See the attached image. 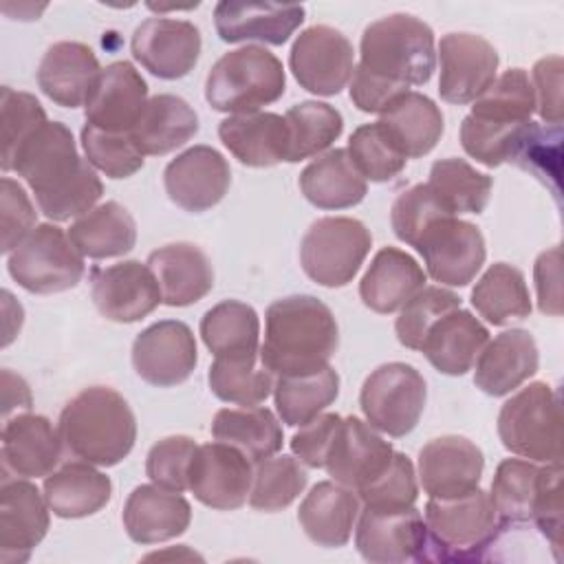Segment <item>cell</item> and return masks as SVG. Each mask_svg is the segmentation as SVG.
Instances as JSON below:
<instances>
[{
    "label": "cell",
    "mask_w": 564,
    "mask_h": 564,
    "mask_svg": "<svg viewBox=\"0 0 564 564\" xmlns=\"http://www.w3.org/2000/svg\"><path fill=\"white\" fill-rule=\"evenodd\" d=\"M33 397L31 390L26 386V381L18 375H13L11 370H2V412H4V421L9 419L11 410H31Z\"/></svg>",
    "instance_id": "03108f58"
},
{
    "label": "cell",
    "mask_w": 564,
    "mask_h": 564,
    "mask_svg": "<svg viewBox=\"0 0 564 564\" xmlns=\"http://www.w3.org/2000/svg\"><path fill=\"white\" fill-rule=\"evenodd\" d=\"M405 88L392 86L366 70H361L359 66H355L352 70V79H350V101L361 110V112H383L388 106H392L399 97H403Z\"/></svg>",
    "instance_id": "be15d7a7"
},
{
    "label": "cell",
    "mask_w": 564,
    "mask_h": 564,
    "mask_svg": "<svg viewBox=\"0 0 564 564\" xmlns=\"http://www.w3.org/2000/svg\"><path fill=\"white\" fill-rule=\"evenodd\" d=\"M357 551L372 564L425 562L427 533L419 509H370L359 511Z\"/></svg>",
    "instance_id": "4fadbf2b"
},
{
    "label": "cell",
    "mask_w": 564,
    "mask_h": 564,
    "mask_svg": "<svg viewBox=\"0 0 564 564\" xmlns=\"http://www.w3.org/2000/svg\"><path fill=\"white\" fill-rule=\"evenodd\" d=\"M200 337L214 357H238L260 352V319L253 306L225 300L200 319Z\"/></svg>",
    "instance_id": "ab89813d"
},
{
    "label": "cell",
    "mask_w": 564,
    "mask_h": 564,
    "mask_svg": "<svg viewBox=\"0 0 564 564\" xmlns=\"http://www.w3.org/2000/svg\"><path fill=\"white\" fill-rule=\"evenodd\" d=\"M425 286L421 264L397 247H383L375 253L359 282L361 302L381 315L401 311Z\"/></svg>",
    "instance_id": "4dcf8cb0"
},
{
    "label": "cell",
    "mask_w": 564,
    "mask_h": 564,
    "mask_svg": "<svg viewBox=\"0 0 564 564\" xmlns=\"http://www.w3.org/2000/svg\"><path fill=\"white\" fill-rule=\"evenodd\" d=\"M434 282L467 286L485 264V238L480 229L456 216L434 220L414 242Z\"/></svg>",
    "instance_id": "7c38bea8"
},
{
    "label": "cell",
    "mask_w": 564,
    "mask_h": 564,
    "mask_svg": "<svg viewBox=\"0 0 564 564\" xmlns=\"http://www.w3.org/2000/svg\"><path fill=\"white\" fill-rule=\"evenodd\" d=\"M304 198L319 209H346L364 200L368 183L346 148H335L311 161L300 174Z\"/></svg>",
    "instance_id": "836d02e7"
},
{
    "label": "cell",
    "mask_w": 564,
    "mask_h": 564,
    "mask_svg": "<svg viewBox=\"0 0 564 564\" xmlns=\"http://www.w3.org/2000/svg\"><path fill=\"white\" fill-rule=\"evenodd\" d=\"M82 148L88 163L110 178H128L143 167V154L130 132H108L86 123Z\"/></svg>",
    "instance_id": "f907efd6"
},
{
    "label": "cell",
    "mask_w": 564,
    "mask_h": 564,
    "mask_svg": "<svg viewBox=\"0 0 564 564\" xmlns=\"http://www.w3.org/2000/svg\"><path fill=\"white\" fill-rule=\"evenodd\" d=\"M196 132L198 115L194 108L183 97L163 93L148 99L130 134L143 156H161L185 145Z\"/></svg>",
    "instance_id": "8d00e7d4"
},
{
    "label": "cell",
    "mask_w": 564,
    "mask_h": 564,
    "mask_svg": "<svg viewBox=\"0 0 564 564\" xmlns=\"http://www.w3.org/2000/svg\"><path fill=\"white\" fill-rule=\"evenodd\" d=\"M112 496L106 474L86 460L66 463L44 478V498L57 518L77 520L101 511Z\"/></svg>",
    "instance_id": "d590c367"
},
{
    "label": "cell",
    "mask_w": 564,
    "mask_h": 564,
    "mask_svg": "<svg viewBox=\"0 0 564 564\" xmlns=\"http://www.w3.org/2000/svg\"><path fill=\"white\" fill-rule=\"evenodd\" d=\"M0 112H2V170H11V161L18 152V148L48 119L40 101L22 90H13L9 86H2L0 97Z\"/></svg>",
    "instance_id": "db71d44e"
},
{
    "label": "cell",
    "mask_w": 564,
    "mask_h": 564,
    "mask_svg": "<svg viewBox=\"0 0 564 564\" xmlns=\"http://www.w3.org/2000/svg\"><path fill=\"white\" fill-rule=\"evenodd\" d=\"M454 216L447 212V207L438 200V196L432 192L427 183L412 185L410 189L401 192L390 209V223L394 229V236L414 247L419 236L438 218Z\"/></svg>",
    "instance_id": "9f6ffc18"
},
{
    "label": "cell",
    "mask_w": 564,
    "mask_h": 564,
    "mask_svg": "<svg viewBox=\"0 0 564 564\" xmlns=\"http://www.w3.org/2000/svg\"><path fill=\"white\" fill-rule=\"evenodd\" d=\"M471 306L494 326L529 317L531 297L522 271L507 262L491 264L471 289Z\"/></svg>",
    "instance_id": "b9f144b4"
},
{
    "label": "cell",
    "mask_w": 564,
    "mask_h": 564,
    "mask_svg": "<svg viewBox=\"0 0 564 564\" xmlns=\"http://www.w3.org/2000/svg\"><path fill=\"white\" fill-rule=\"evenodd\" d=\"M339 394V375L335 368L324 366L306 375L278 377L273 383L275 408L282 423L302 427L317 419Z\"/></svg>",
    "instance_id": "60d3db41"
},
{
    "label": "cell",
    "mask_w": 564,
    "mask_h": 564,
    "mask_svg": "<svg viewBox=\"0 0 564 564\" xmlns=\"http://www.w3.org/2000/svg\"><path fill=\"white\" fill-rule=\"evenodd\" d=\"M485 456L465 436L432 438L419 452V480L430 498H456L478 489Z\"/></svg>",
    "instance_id": "44dd1931"
},
{
    "label": "cell",
    "mask_w": 564,
    "mask_h": 564,
    "mask_svg": "<svg viewBox=\"0 0 564 564\" xmlns=\"http://www.w3.org/2000/svg\"><path fill=\"white\" fill-rule=\"evenodd\" d=\"M560 247H553L538 256L535 260V289L538 308L546 315H562V269H560Z\"/></svg>",
    "instance_id": "e7e4bbea"
},
{
    "label": "cell",
    "mask_w": 564,
    "mask_h": 564,
    "mask_svg": "<svg viewBox=\"0 0 564 564\" xmlns=\"http://www.w3.org/2000/svg\"><path fill=\"white\" fill-rule=\"evenodd\" d=\"M531 520L557 551L562 544V465H544Z\"/></svg>",
    "instance_id": "91938a15"
},
{
    "label": "cell",
    "mask_w": 564,
    "mask_h": 564,
    "mask_svg": "<svg viewBox=\"0 0 564 564\" xmlns=\"http://www.w3.org/2000/svg\"><path fill=\"white\" fill-rule=\"evenodd\" d=\"M289 128V163H297L328 150L344 130L341 112L324 101H302L284 115Z\"/></svg>",
    "instance_id": "7bdbcfd3"
},
{
    "label": "cell",
    "mask_w": 564,
    "mask_h": 564,
    "mask_svg": "<svg viewBox=\"0 0 564 564\" xmlns=\"http://www.w3.org/2000/svg\"><path fill=\"white\" fill-rule=\"evenodd\" d=\"M68 238L84 258H117L134 249L137 223L123 205L106 200L79 216L70 225Z\"/></svg>",
    "instance_id": "74e56055"
},
{
    "label": "cell",
    "mask_w": 564,
    "mask_h": 564,
    "mask_svg": "<svg viewBox=\"0 0 564 564\" xmlns=\"http://www.w3.org/2000/svg\"><path fill=\"white\" fill-rule=\"evenodd\" d=\"M11 170L26 181L40 212L53 223L88 214L104 194L97 172L77 154L73 132L59 121L37 128L18 148Z\"/></svg>",
    "instance_id": "6da1fadb"
},
{
    "label": "cell",
    "mask_w": 564,
    "mask_h": 564,
    "mask_svg": "<svg viewBox=\"0 0 564 564\" xmlns=\"http://www.w3.org/2000/svg\"><path fill=\"white\" fill-rule=\"evenodd\" d=\"M346 150L361 176L372 183H386L394 178L408 163V159L388 139L379 121L359 126L350 134Z\"/></svg>",
    "instance_id": "816d5d0a"
},
{
    "label": "cell",
    "mask_w": 564,
    "mask_h": 564,
    "mask_svg": "<svg viewBox=\"0 0 564 564\" xmlns=\"http://www.w3.org/2000/svg\"><path fill=\"white\" fill-rule=\"evenodd\" d=\"M542 469L533 460L505 458L491 480V502L505 527L529 522L542 482Z\"/></svg>",
    "instance_id": "ee69618b"
},
{
    "label": "cell",
    "mask_w": 564,
    "mask_h": 564,
    "mask_svg": "<svg viewBox=\"0 0 564 564\" xmlns=\"http://www.w3.org/2000/svg\"><path fill=\"white\" fill-rule=\"evenodd\" d=\"M533 95L535 110L540 117L551 123H562V57L549 55L533 66Z\"/></svg>",
    "instance_id": "6125c7cd"
},
{
    "label": "cell",
    "mask_w": 564,
    "mask_h": 564,
    "mask_svg": "<svg viewBox=\"0 0 564 564\" xmlns=\"http://www.w3.org/2000/svg\"><path fill=\"white\" fill-rule=\"evenodd\" d=\"M341 416L335 412L319 414L311 423L302 425L300 432L293 434L291 438V449L293 454L308 467H324L326 456L330 452V445L335 441V434L339 430Z\"/></svg>",
    "instance_id": "94428289"
},
{
    "label": "cell",
    "mask_w": 564,
    "mask_h": 564,
    "mask_svg": "<svg viewBox=\"0 0 564 564\" xmlns=\"http://www.w3.org/2000/svg\"><path fill=\"white\" fill-rule=\"evenodd\" d=\"M0 216H2V253H11L33 229H35V207L29 200L24 187L4 176L0 183Z\"/></svg>",
    "instance_id": "680465c9"
},
{
    "label": "cell",
    "mask_w": 564,
    "mask_h": 564,
    "mask_svg": "<svg viewBox=\"0 0 564 564\" xmlns=\"http://www.w3.org/2000/svg\"><path fill=\"white\" fill-rule=\"evenodd\" d=\"M216 441L229 443L240 449L251 463H260L282 449V425L269 408L240 405L223 408L212 421Z\"/></svg>",
    "instance_id": "f35d334b"
},
{
    "label": "cell",
    "mask_w": 564,
    "mask_h": 564,
    "mask_svg": "<svg viewBox=\"0 0 564 564\" xmlns=\"http://www.w3.org/2000/svg\"><path fill=\"white\" fill-rule=\"evenodd\" d=\"M438 95L449 104L476 101L496 79L498 51L474 33H447L438 42Z\"/></svg>",
    "instance_id": "e0dca14e"
},
{
    "label": "cell",
    "mask_w": 564,
    "mask_h": 564,
    "mask_svg": "<svg viewBox=\"0 0 564 564\" xmlns=\"http://www.w3.org/2000/svg\"><path fill=\"white\" fill-rule=\"evenodd\" d=\"M161 289L163 304L189 306L214 286V269L203 249L192 242H172L148 256L145 262Z\"/></svg>",
    "instance_id": "83f0119b"
},
{
    "label": "cell",
    "mask_w": 564,
    "mask_h": 564,
    "mask_svg": "<svg viewBox=\"0 0 564 564\" xmlns=\"http://www.w3.org/2000/svg\"><path fill=\"white\" fill-rule=\"evenodd\" d=\"M123 529L137 544H159L178 538L192 522L189 502L159 485H139L123 505Z\"/></svg>",
    "instance_id": "4316f807"
},
{
    "label": "cell",
    "mask_w": 564,
    "mask_h": 564,
    "mask_svg": "<svg viewBox=\"0 0 564 564\" xmlns=\"http://www.w3.org/2000/svg\"><path fill=\"white\" fill-rule=\"evenodd\" d=\"M196 443L189 436H165L152 445L145 458L148 478L170 491L183 494L189 489V465L196 454Z\"/></svg>",
    "instance_id": "6f0895ef"
},
{
    "label": "cell",
    "mask_w": 564,
    "mask_h": 564,
    "mask_svg": "<svg viewBox=\"0 0 564 564\" xmlns=\"http://www.w3.org/2000/svg\"><path fill=\"white\" fill-rule=\"evenodd\" d=\"M198 361L192 328L178 319H161L141 330L132 344L137 375L156 388H172L189 379Z\"/></svg>",
    "instance_id": "5bb4252c"
},
{
    "label": "cell",
    "mask_w": 564,
    "mask_h": 564,
    "mask_svg": "<svg viewBox=\"0 0 564 564\" xmlns=\"http://www.w3.org/2000/svg\"><path fill=\"white\" fill-rule=\"evenodd\" d=\"M308 476L293 456H269L256 463L249 505L258 511L273 513L286 509L306 487Z\"/></svg>",
    "instance_id": "c3c4849f"
},
{
    "label": "cell",
    "mask_w": 564,
    "mask_h": 564,
    "mask_svg": "<svg viewBox=\"0 0 564 564\" xmlns=\"http://www.w3.org/2000/svg\"><path fill=\"white\" fill-rule=\"evenodd\" d=\"M427 388L423 375L403 361H390L375 368L359 392V405L366 421L392 436L410 434L423 410H425Z\"/></svg>",
    "instance_id": "30bf717a"
},
{
    "label": "cell",
    "mask_w": 564,
    "mask_h": 564,
    "mask_svg": "<svg viewBox=\"0 0 564 564\" xmlns=\"http://www.w3.org/2000/svg\"><path fill=\"white\" fill-rule=\"evenodd\" d=\"M392 454L394 449L390 441L381 438L368 421L364 423L357 416H341L324 469L335 482L359 491L390 465Z\"/></svg>",
    "instance_id": "603a6c76"
},
{
    "label": "cell",
    "mask_w": 564,
    "mask_h": 564,
    "mask_svg": "<svg viewBox=\"0 0 564 564\" xmlns=\"http://www.w3.org/2000/svg\"><path fill=\"white\" fill-rule=\"evenodd\" d=\"M231 183L227 159L209 148L194 145L165 165L163 185L174 205L185 212L200 214L218 205Z\"/></svg>",
    "instance_id": "d6986e66"
},
{
    "label": "cell",
    "mask_w": 564,
    "mask_h": 564,
    "mask_svg": "<svg viewBox=\"0 0 564 564\" xmlns=\"http://www.w3.org/2000/svg\"><path fill=\"white\" fill-rule=\"evenodd\" d=\"M379 126L405 159H421L436 148L443 134L441 108L421 93H405L381 112Z\"/></svg>",
    "instance_id": "e575fe53"
},
{
    "label": "cell",
    "mask_w": 564,
    "mask_h": 564,
    "mask_svg": "<svg viewBox=\"0 0 564 564\" xmlns=\"http://www.w3.org/2000/svg\"><path fill=\"white\" fill-rule=\"evenodd\" d=\"M223 145L249 167H271L289 156V128L275 112L229 115L218 126Z\"/></svg>",
    "instance_id": "1f68e13d"
},
{
    "label": "cell",
    "mask_w": 564,
    "mask_h": 564,
    "mask_svg": "<svg viewBox=\"0 0 564 564\" xmlns=\"http://www.w3.org/2000/svg\"><path fill=\"white\" fill-rule=\"evenodd\" d=\"M460 308V297L443 286H423L399 313L394 322L397 339L410 350H419L427 330L447 313Z\"/></svg>",
    "instance_id": "f5cc1de1"
},
{
    "label": "cell",
    "mask_w": 564,
    "mask_h": 564,
    "mask_svg": "<svg viewBox=\"0 0 564 564\" xmlns=\"http://www.w3.org/2000/svg\"><path fill=\"white\" fill-rule=\"evenodd\" d=\"M339 344L333 311L313 295H289L264 313L262 366L278 377L306 375L328 366Z\"/></svg>",
    "instance_id": "7a4b0ae2"
},
{
    "label": "cell",
    "mask_w": 564,
    "mask_h": 564,
    "mask_svg": "<svg viewBox=\"0 0 564 564\" xmlns=\"http://www.w3.org/2000/svg\"><path fill=\"white\" fill-rule=\"evenodd\" d=\"M498 436L511 454L542 463L562 465V412L557 392L533 381L509 401L498 414Z\"/></svg>",
    "instance_id": "52a82bcc"
},
{
    "label": "cell",
    "mask_w": 564,
    "mask_h": 564,
    "mask_svg": "<svg viewBox=\"0 0 564 564\" xmlns=\"http://www.w3.org/2000/svg\"><path fill=\"white\" fill-rule=\"evenodd\" d=\"M489 341V330L469 311L456 308L443 315L425 335L421 352L443 375L460 377L474 368Z\"/></svg>",
    "instance_id": "d6a6232c"
},
{
    "label": "cell",
    "mask_w": 564,
    "mask_h": 564,
    "mask_svg": "<svg viewBox=\"0 0 564 564\" xmlns=\"http://www.w3.org/2000/svg\"><path fill=\"white\" fill-rule=\"evenodd\" d=\"M200 31L196 24L176 18H148L130 40L132 57L159 79H181L198 62Z\"/></svg>",
    "instance_id": "ac0fdd59"
},
{
    "label": "cell",
    "mask_w": 564,
    "mask_h": 564,
    "mask_svg": "<svg viewBox=\"0 0 564 564\" xmlns=\"http://www.w3.org/2000/svg\"><path fill=\"white\" fill-rule=\"evenodd\" d=\"M372 236L366 225L348 216L317 218L300 242L304 273L328 289L346 286L361 269Z\"/></svg>",
    "instance_id": "9c48e42d"
},
{
    "label": "cell",
    "mask_w": 564,
    "mask_h": 564,
    "mask_svg": "<svg viewBox=\"0 0 564 564\" xmlns=\"http://www.w3.org/2000/svg\"><path fill=\"white\" fill-rule=\"evenodd\" d=\"M62 436L42 414H15L2 427V469L18 478L48 476L62 458Z\"/></svg>",
    "instance_id": "d4e9b609"
},
{
    "label": "cell",
    "mask_w": 564,
    "mask_h": 564,
    "mask_svg": "<svg viewBox=\"0 0 564 564\" xmlns=\"http://www.w3.org/2000/svg\"><path fill=\"white\" fill-rule=\"evenodd\" d=\"M212 392L236 405H258L273 392V375L262 366L258 355L216 357L207 375Z\"/></svg>",
    "instance_id": "bcb514c9"
},
{
    "label": "cell",
    "mask_w": 564,
    "mask_h": 564,
    "mask_svg": "<svg viewBox=\"0 0 564 564\" xmlns=\"http://www.w3.org/2000/svg\"><path fill=\"white\" fill-rule=\"evenodd\" d=\"M148 106V84L130 62L101 68L84 104L86 123L108 132H132Z\"/></svg>",
    "instance_id": "7402d4cb"
},
{
    "label": "cell",
    "mask_w": 564,
    "mask_h": 564,
    "mask_svg": "<svg viewBox=\"0 0 564 564\" xmlns=\"http://www.w3.org/2000/svg\"><path fill=\"white\" fill-rule=\"evenodd\" d=\"M101 68L90 46L82 42H55L37 66V86L64 108L84 106Z\"/></svg>",
    "instance_id": "f546056e"
},
{
    "label": "cell",
    "mask_w": 564,
    "mask_h": 564,
    "mask_svg": "<svg viewBox=\"0 0 564 564\" xmlns=\"http://www.w3.org/2000/svg\"><path fill=\"white\" fill-rule=\"evenodd\" d=\"M284 88L282 62L264 46L247 44L218 57L205 82V99L218 112L247 115L278 101Z\"/></svg>",
    "instance_id": "8992f818"
},
{
    "label": "cell",
    "mask_w": 564,
    "mask_h": 564,
    "mask_svg": "<svg viewBox=\"0 0 564 564\" xmlns=\"http://www.w3.org/2000/svg\"><path fill=\"white\" fill-rule=\"evenodd\" d=\"M535 339L524 328H511L485 344L476 357L474 383L489 397H505L538 372Z\"/></svg>",
    "instance_id": "484cf974"
},
{
    "label": "cell",
    "mask_w": 564,
    "mask_h": 564,
    "mask_svg": "<svg viewBox=\"0 0 564 564\" xmlns=\"http://www.w3.org/2000/svg\"><path fill=\"white\" fill-rule=\"evenodd\" d=\"M425 562H474L505 531L494 502L480 487L456 498H430L423 511Z\"/></svg>",
    "instance_id": "5b68a950"
},
{
    "label": "cell",
    "mask_w": 564,
    "mask_h": 564,
    "mask_svg": "<svg viewBox=\"0 0 564 564\" xmlns=\"http://www.w3.org/2000/svg\"><path fill=\"white\" fill-rule=\"evenodd\" d=\"M529 123H494L467 115L460 123V145L478 163L498 167L505 161H513Z\"/></svg>",
    "instance_id": "681fc988"
},
{
    "label": "cell",
    "mask_w": 564,
    "mask_h": 564,
    "mask_svg": "<svg viewBox=\"0 0 564 564\" xmlns=\"http://www.w3.org/2000/svg\"><path fill=\"white\" fill-rule=\"evenodd\" d=\"M302 4L223 0L214 9V26L223 42H262L282 46L304 22Z\"/></svg>",
    "instance_id": "cb8c5ba5"
},
{
    "label": "cell",
    "mask_w": 564,
    "mask_h": 564,
    "mask_svg": "<svg viewBox=\"0 0 564 564\" xmlns=\"http://www.w3.org/2000/svg\"><path fill=\"white\" fill-rule=\"evenodd\" d=\"M48 502L24 478H4L0 487V562L22 564L48 531Z\"/></svg>",
    "instance_id": "ffe728a7"
},
{
    "label": "cell",
    "mask_w": 564,
    "mask_h": 564,
    "mask_svg": "<svg viewBox=\"0 0 564 564\" xmlns=\"http://www.w3.org/2000/svg\"><path fill=\"white\" fill-rule=\"evenodd\" d=\"M364 507L370 509H408L414 507L419 496L416 474L412 460L394 452L390 465L368 485L357 491Z\"/></svg>",
    "instance_id": "11a10c76"
},
{
    "label": "cell",
    "mask_w": 564,
    "mask_h": 564,
    "mask_svg": "<svg viewBox=\"0 0 564 564\" xmlns=\"http://www.w3.org/2000/svg\"><path fill=\"white\" fill-rule=\"evenodd\" d=\"M535 110V95L524 68H509L474 101L471 117L494 123H527Z\"/></svg>",
    "instance_id": "7dc6e473"
},
{
    "label": "cell",
    "mask_w": 564,
    "mask_h": 564,
    "mask_svg": "<svg viewBox=\"0 0 564 564\" xmlns=\"http://www.w3.org/2000/svg\"><path fill=\"white\" fill-rule=\"evenodd\" d=\"M427 185L447 207L449 214H480L491 194V176L478 172L467 161L449 156L441 159L430 170Z\"/></svg>",
    "instance_id": "f6af8a7d"
},
{
    "label": "cell",
    "mask_w": 564,
    "mask_h": 564,
    "mask_svg": "<svg viewBox=\"0 0 564 564\" xmlns=\"http://www.w3.org/2000/svg\"><path fill=\"white\" fill-rule=\"evenodd\" d=\"M253 482L251 460L229 443L196 447L189 465V491L209 509L231 511L247 502Z\"/></svg>",
    "instance_id": "2e32d148"
},
{
    "label": "cell",
    "mask_w": 564,
    "mask_h": 564,
    "mask_svg": "<svg viewBox=\"0 0 564 564\" xmlns=\"http://www.w3.org/2000/svg\"><path fill=\"white\" fill-rule=\"evenodd\" d=\"M7 269L24 291L51 295L79 284L84 256L70 242L68 231L42 223L9 253Z\"/></svg>",
    "instance_id": "ba28073f"
},
{
    "label": "cell",
    "mask_w": 564,
    "mask_h": 564,
    "mask_svg": "<svg viewBox=\"0 0 564 564\" xmlns=\"http://www.w3.org/2000/svg\"><path fill=\"white\" fill-rule=\"evenodd\" d=\"M289 66L304 90L330 97L352 79L355 51L341 31L328 24H313L295 37Z\"/></svg>",
    "instance_id": "8fae6325"
},
{
    "label": "cell",
    "mask_w": 564,
    "mask_h": 564,
    "mask_svg": "<svg viewBox=\"0 0 564 564\" xmlns=\"http://www.w3.org/2000/svg\"><path fill=\"white\" fill-rule=\"evenodd\" d=\"M90 295L97 311L106 319L119 324L139 322L163 302L152 269L139 260L93 267Z\"/></svg>",
    "instance_id": "9a60e30c"
},
{
    "label": "cell",
    "mask_w": 564,
    "mask_h": 564,
    "mask_svg": "<svg viewBox=\"0 0 564 564\" xmlns=\"http://www.w3.org/2000/svg\"><path fill=\"white\" fill-rule=\"evenodd\" d=\"M359 68L410 90L430 82L436 66L434 31L410 13H390L361 33Z\"/></svg>",
    "instance_id": "277c9868"
},
{
    "label": "cell",
    "mask_w": 564,
    "mask_h": 564,
    "mask_svg": "<svg viewBox=\"0 0 564 564\" xmlns=\"http://www.w3.org/2000/svg\"><path fill=\"white\" fill-rule=\"evenodd\" d=\"M57 432L75 458L97 467H112L132 452L137 419L117 390L90 386L64 405Z\"/></svg>",
    "instance_id": "3957f363"
},
{
    "label": "cell",
    "mask_w": 564,
    "mask_h": 564,
    "mask_svg": "<svg viewBox=\"0 0 564 564\" xmlns=\"http://www.w3.org/2000/svg\"><path fill=\"white\" fill-rule=\"evenodd\" d=\"M359 511L361 500L357 491L335 480H322L302 500L297 520L311 542L337 549L350 540Z\"/></svg>",
    "instance_id": "f1b7e54d"
}]
</instances>
